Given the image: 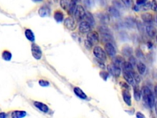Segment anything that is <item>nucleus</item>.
Masks as SVG:
<instances>
[{
	"label": "nucleus",
	"mask_w": 157,
	"mask_h": 118,
	"mask_svg": "<svg viewBox=\"0 0 157 118\" xmlns=\"http://www.w3.org/2000/svg\"><path fill=\"white\" fill-rule=\"evenodd\" d=\"M142 95L146 105L152 108L155 105V97L151 90L147 86H144L142 89Z\"/></svg>",
	"instance_id": "nucleus-1"
},
{
	"label": "nucleus",
	"mask_w": 157,
	"mask_h": 118,
	"mask_svg": "<svg viewBox=\"0 0 157 118\" xmlns=\"http://www.w3.org/2000/svg\"><path fill=\"white\" fill-rule=\"evenodd\" d=\"M93 54L97 59L104 62L107 60V56L105 51L100 46H95L93 49Z\"/></svg>",
	"instance_id": "nucleus-2"
},
{
	"label": "nucleus",
	"mask_w": 157,
	"mask_h": 118,
	"mask_svg": "<svg viewBox=\"0 0 157 118\" xmlns=\"http://www.w3.org/2000/svg\"><path fill=\"white\" fill-rule=\"evenodd\" d=\"M85 13L86 12L84 7L81 5H77L74 12V17L76 20H77V21H80V20L84 19Z\"/></svg>",
	"instance_id": "nucleus-3"
},
{
	"label": "nucleus",
	"mask_w": 157,
	"mask_h": 118,
	"mask_svg": "<svg viewBox=\"0 0 157 118\" xmlns=\"http://www.w3.org/2000/svg\"><path fill=\"white\" fill-rule=\"evenodd\" d=\"M107 69L109 73L114 76V77H119L121 74V68L115 65L113 63L109 64L107 67Z\"/></svg>",
	"instance_id": "nucleus-4"
},
{
	"label": "nucleus",
	"mask_w": 157,
	"mask_h": 118,
	"mask_svg": "<svg viewBox=\"0 0 157 118\" xmlns=\"http://www.w3.org/2000/svg\"><path fill=\"white\" fill-rule=\"evenodd\" d=\"M87 39H88L93 44H97L99 41V33L96 31H89L87 34Z\"/></svg>",
	"instance_id": "nucleus-5"
},
{
	"label": "nucleus",
	"mask_w": 157,
	"mask_h": 118,
	"mask_svg": "<svg viewBox=\"0 0 157 118\" xmlns=\"http://www.w3.org/2000/svg\"><path fill=\"white\" fill-rule=\"evenodd\" d=\"M64 25L67 29L73 31L76 29V24L75 20L72 17H68L64 20Z\"/></svg>",
	"instance_id": "nucleus-6"
},
{
	"label": "nucleus",
	"mask_w": 157,
	"mask_h": 118,
	"mask_svg": "<svg viewBox=\"0 0 157 118\" xmlns=\"http://www.w3.org/2000/svg\"><path fill=\"white\" fill-rule=\"evenodd\" d=\"M123 100L126 105L129 107L131 106V95L129 92V89H122L121 91Z\"/></svg>",
	"instance_id": "nucleus-7"
},
{
	"label": "nucleus",
	"mask_w": 157,
	"mask_h": 118,
	"mask_svg": "<svg viewBox=\"0 0 157 118\" xmlns=\"http://www.w3.org/2000/svg\"><path fill=\"white\" fill-rule=\"evenodd\" d=\"M31 52L33 57L36 60H40L42 57V51L39 46L33 44L31 46Z\"/></svg>",
	"instance_id": "nucleus-8"
},
{
	"label": "nucleus",
	"mask_w": 157,
	"mask_h": 118,
	"mask_svg": "<svg viewBox=\"0 0 157 118\" xmlns=\"http://www.w3.org/2000/svg\"><path fill=\"white\" fill-rule=\"evenodd\" d=\"M104 51L109 57H114L116 55V50L112 43H106L104 46Z\"/></svg>",
	"instance_id": "nucleus-9"
},
{
	"label": "nucleus",
	"mask_w": 157,
	"mask_h": 118,
	"mask_svg": "<svg viewBox=\"0 0 157 118\" xmlns=\"http://www.w3.org/2000/svg\"><path fill=\"white\" fill-rule=\"evenodd\" d=\"M79 30L81 33H88L91 30V25L87 21H82L79 25Z\"/></svg>",
	"instance_id": "nucleus-10"
},
{
	"label": "nucleus",
	"mask_w": 157,
	"mask_h": 118,
	"mask_svg": "<svg viewBox=\"0 0 157 118\" xmlns=\"http://www.w3.org/2000/svg\"><path fill=\"white\" fill-rule=\"evenodd\" d=\"M123 76H124V78L126 80V81L128 83V84L131 85L133 86L135 85L134 79L133 78L132 74L130 72L124 71L123 72Z\"/></svg>",
	"instance_id": "nucleus-11"
},
{
	"label": "nucleus",
	"mask_w": 157,
	"mask_h": 118,
	"mask_svg": "<svg viewBox=\"0 0 157 118\" xmlns=\"http://www.w3.org/2000/svg\"><path fill=\"white\" fill-rule=\"evenodd\" d=\"M74 92L76 95L82 100H86L87 99V95L79 87H75L74 88Z\"/></svg>",
	"instance_id": "nucleus-12"
},
{
	"label": "nucleus",
	"mask_w": 157,
	"mask_h": 118,
	"mask_svg": "<svg viewBox=\"0 0 157 118\" xmlns=\"http://www.w3.org/2000/svg\"><path fill=\"white\" fill-rule=\"evenodd\" d=\"M125 62L124 58L120 56V55H115L113 58L112 63L115 64V65H117L120 68H121V66L123 64H124V62Z\"/></svg>",
	"instance_id": "nucleus-13"
},
{
	"label": "nucleus",
	"mask_w": 157,
	"mask_h": 118,
	"mask_svg": "<svg viewBox=\"0 0 157 118\" xmlns=\"http://www.w3.org/2000/svg\"><path fill=\"white\" fill-rule=\"evenodd\" d=\"M141 19L146 24H151L152 23L153 20V17L152 14L146 12L144 14H142L141 15Z\"/></svg>",
	"instance_id": "nucleus-14"
},
{
	"label": "nucleus",
	"mask_w": 157,
	"mask_h": 118,
	"mask_svg": "<svg viewBox=\"0 0 157 118\" xmlns=\"http://www.w3.org/2000/svg\"><path fill=\"white\" fill-rule=\"evenodd\" d=\"M39 14L40 17H47L50 15V9L47 6H43L39 9Z\"/></svg>",
	"instance_id": "nucleus-15"
},
{
	"label": "nucleus",
	"mask_w": 157,
	"mask_h": 118,
	"mask_svg": "<svg viewBox=\"0 0 157 118\" xmlns=\"http://www.w3.org/2000/svg\"><path fill=\"white\" fill-rule=\"evenodd\" d=\"M146 30V32H147V34L150 37L154 38L156 36V33H157V30H156V28L155 26H153V25H149L147 26Z\"/></svg>",
	"instance_id": "nucleus-16"
},
{
	"label": "nucleus",
	"mask_w": 157,
	"mask_h": 118,
	"mask_svg": "<svg viewBox=\"0 0 157 118\" xmlns=\"http://www.w3.org/2000/svg\"><path fill=\"white\" fill-rule=\"evenodd\" d=\"M134 89H133V95H134V98L136 101H139L141 98L142 95V92L141 91V89L139 87L138 85H134Z\"/></svg>",
	"instance_id": "nucleus-17"
},
{
	"label": "nucleus",
	"mask_w": 157,
	"mask_h": 118,
	"mask_svg": "<svg viewBox=\"0 0 157 118\" xmlns=\"http://www.w3.org/2000/svg\"><path fill=\"white\" fill-rule=\"evenodd\" d=\"M109 12L110 15L115 18H119L120 17V13L119 11L114 6H110L109 8Z\"/></svg>",
	"instance_id": "nucleus-18"
},
{
	"label": "nucleus",
	"mask_w": 157,
	"mask_h": 118,
	"mask_svg": "<svg viewBox=\"0 0 157 118\" xmlns=\"http://www.w3.org/2000/svg\"><path fill=\"white\" fill-rule=\"evenodd\" d=\"M122 54L126 57H131L133 54V48L129 46H125L122 48Z\"/></svg>",
	"instance_id": "nucleus-19"
},
{
	"label": "nucleus",
	"mask_w": 157,
	"mask_h": 118,
	"mask_svg": "<svg viewBox=\"0 0 157 118\" xmlns=\"http://www.w3.org/2000/svg\"><path fill=\"white\" fill-rule=\"evenodd\" d=\"M34 105H35V106L37 108H38L40 111H42V112L44 113H47L49 112V107L41 102H35V103H34Z\"/></svg>",
	"instance_id": "nucleus-20"
},
{
	"label": "nucleus",
	"mask_w": 157,
	"mask_h": 118,
	"mask_svg": "<svg viewBox=\"0 0 157 118\" xmlns=\"http://www.w3.org/2000/svg\"><path fill=\"white\" fill-rule=\"evenodd\" d=\"M98 17L100 22L104 25L108 24L109 21H110V17H109V15H107V14L101 13L98 16Z\"/></svg>",
	"instance_id": "nucleus-21"
},
{
	"label": "nucleus",
	"mask_w": 157,
	"mask_h": 118,
	"mask_svg": "<svg viewBox=\"0 0 157 118\" xmlns=\"http://www.w3.org/2000/svg\"><path fill=\"white\" fill-rule=\"evenodd\" d=\"M53 17L55 20L57 22H63V20L64 19L63 13L60 11H57L55 12Z\"/></svg>",
	"instance_id": "nucleus-22"
},
{
	"label": "nucleus",
	"mask_w": 157,
	"mask_h": 118,
	"mask_svg": "<svg viewBox=\"0 0 157 118\" xmlns=\"http://www.w3.org/2000/svg\"><path fill=\"white\" fill-rule=\"evenodd\" d=\"M121 68L123 69V70L124 71H126V72H129L131 73L133 70V66L132 65V64L130 63L129 62H125L124 64H123V65L121 66Z\"/></svg>",
	"instance_id": "nucleus-23"
},
{
	"label": "nucleus",
	"mask_w": 157,
	"mask_h": 118,
	"mask_svg": "<svg viewBox=\"0 0 157 118\" xmlns=\"http://www.w3.org/2000/svg\"><path fill=\"white\" fill-rule=\"evenodd\" d=\"M85 21H87L88 23H89L90 25H93L94 24V19L93 16H92V14L89 12H86L85 16L84 17Z\"/></svg>",
	"instance_id": "nucleus-24"
},
{
	"label": "nucleus",
	"mask_w": 157,
	"mask_h": 118,
	"mask_svg": "<svg viewBox=\"0 0 157 118\" xmlns=\"http://www.w3.org/2000/svg\"><path fill=\"white\" fill-rule=\"evenodd\" d=\"M137 69H138V71L139 72V74L142 75L146 73V66L144 63H142V62H140L137 64Z\"/></svg>",
	"instance_id": "nucleus-25"
},
{
	"label": "nucleus",
	"mask_w": 157,
	"mask_h": 118,
	"mask_svg": "<svg viewBox=\"0 0 157 118\" xmlns=\"http://www.w3.org/2000/svg\"><path fill=\"white\" fill-rule=\"evenodd\" d=\"M26 116V112L23 111H16L12 113V118H21Z\"/></svg>",
	"instance_id": "nucleus-26"
},
{
	"label": "nucleus",
	"mask_w": 157,
	"mask_h": 118,
	"mask_svg": "<svg viewBox=\"0 0 157 118\" xmlns=\"http://www.w3.org/2000/svg\"><path fill=\"white\" fill-rule=\"evenodd\" d=\"M60 6L65 11H67L68 8H69L70 5L71 4V0H60Z\"/></svg>",
	"instance_id": "nucleus-27"
},
{
	"label": "nucleus",
	"mask_w": 157,
	"mask_h": 118,
	"mask_svg": "<svg viewBox=\"0 0 157 118\" xmlns=\"http://www.w3.org/2000/svg\"><path fill=\"white\" fill-rule=\"evenodd\" d=\"M25 36L26 38L28 40H30V41H34L35 39V35H34V33L31 30H29V29L26 30Z\"/></svg>",
	"instance_id": "nucleus-28"
},
{
	"label": "nucleus",
	"mask_w": 157,
	"mask_h": 118,
	"mask_svg": "<svg viewBox=\"0 0 157 118\" xmlns=\"http://www.w3.org/2000/svg\"><path fill=\"white\" fill-rule=\"evenodd\" d=\"M98 30L101 34H112L111 31L110 29H108V28L106 26H101L98 28Z\"/></svg>",
	"instance_id": "nucleus-29"
},
{
	"label": "nucleus",
	"mask_w": 157,
	"mask_h": 118,
	"mask_svg": "<svg viewBox=\"0 0 157 118\" xmlns=\"http://www.w3.org/2000/svg\"><path fill=\"white\" fill-rule=\"evenodd\" d=\"M2 57L4 60H6V61H9L11 60V58H12V54L11 52H9V51H4L3 54H2Z\"/></svg>",
	"instance_id": "nucleus-30"
},
{
	"label": "nucleus",
	"mask_w": 157,
	"mask_h": 118,
	"mask_svg": "<svg viewBox=\"0 0 157 118\" xmlns=\"http://www.w3.org/2000/svg\"><path fill=\"white\" fill-rule=\"evenodd\" d=\"M133 76V78L134 79V81L137 83H139L141 82V78H140V76L139 75V74H138L136 72H134V70L131 73Z\"/></svg>",
	"instance_id": "nucleus-31"
},
{
	"label": "nucleus",
	"mask_w": 157,
	"mask_h": 118,
	"mask_svg": "<svg viewBox=\"0 0 157 118\" xmlns=\"http://www.w3.org/2000/svg\"><path fill=\"white\" fill-rule=\"evenodd\" d=\"M121 1L127 8H130L133 5V0H121Z\"/></svg>",
	"instance_id": "nucleus-32"
},
{
	"label": "nucleus",
	"mask_w": 157,
	"mask_h": 118,
	"mask_svg": "<svg viewBox=\"0 0 157 118\" xmlns=\"http://www.w3.org/2000/svg\"><path fill=\"white\" fill-rule=\"evenodd\" d=\"M99 74H100L99 75H100V76H101V78L102 79H103V80H104V81H106V80L107 79V78H108V77H109V73L106 72H104V71H102V72H101Z\"/></svg>",
	"instance_id": "nucleus-33"
},
{
	"label": "nucleus",
	"mask_w": 157,
	"mask_h": 118,
	"mask_svg": "<svg viewBox=\"0 0 157 118\" xmlns=\"http://www.w3.org/2000/svg\"><path fill=\"white\" fill-rule=\"evenodd\" d=\"M84 3L87 8H91V7L94 4V1L93 0H84Z\"/></svg>",
	"instance_id": "nucleus-34"
},
{
	"label": "nucleus",
	"mask_w": 157,
	"mask_h": 118,
	"mask_svg": "<svg viewBox=\"0 0 157 118\" xmlns=\"http://www.w3.org/2000/svg\"><path fill=\"white\" fill-rule=\"evenodd\" d=\"M151 9L154 12H157V1L155 0H153L151 2Z\"/></svg>",
	"instance_id": "nucleus-35"
},
{
	"label": "nucleus",
	"mask_w": 157,
	"mask_h": 118,
	"mask_svg": "<svg viewBox=\"0 0 157 118\" xmlns=\"http://www.w3.org/2000/svg\"><path fill=\"white\" fill-rule=\"evenodd\" d=\"M84 44H85V47L88 50H90L93 46L88 39L85 40Z\"/></svg>",
	"instance_id": "nucleus-36"
},
{
	"label": "nucleus",
	"mask_w": 157,
	"mask_h": 118,
	"mask_svg": "<svg viewBox=\"0 0 157 118\" xmlns=\"http://www.w3.org/2000/svg\"><path fill=\"white\" fill-rule=\"evenodd\" d=\"M39 84L43 86V87H46V86H49V82L47 81H44V80H40L39 81Z\"/></svg>",
	"instance_id": "nucleus-37"
},
{
	"label": "nucleus",
	"mask_w": 157,
	"mask_h": 118,
	"mask_svg": "<svg viewBox=\"0 0 157 118\" xmlns=\"http://www.w3.org/2000/svg\"><path fill=\"white\" fill-rule=\"evenodd\" d=\"M96 63L97 64V65H98L101 68L104 69V68H105V65H104L103 62V61H101V60H99V59H97L96 60Z\"/></svg>",
	"instance_id": "nucleus-38"
},
{
	"label": "nucleus",
	"mask_w": 157,
	"mask_h": 118,
	"mask_svg": "<svg viewBox=\"0 0 157 118\" xmlns=\"http://www.w3.org/2000/svg\"><path fill=\"white\" fill-rule=\"evenodd\" d=\"M120 85L121 86V87H122V89H129V85L126 83L124 81H121L120 82Z\"/></svg>",
	"instance_id": "nucleus-39"
},
{
	"label": "nucleus",
	"mask_w": 157,
	"mask_h": 118,
	"mask_svg": "<svg viewBox=\"0 0 157 118\" xmlns=\"http://www.w3.org/2000/svg\"><path fill=\"white\" fill-rule=\"evenodd\" d=\"M147 2V0H136V3L138 6H142Z\"/></svg>",
	"instance_id": "nucleus-40"
},
{
	"label": "nucleus",
	"mask_w": 157,
	"mask_h": 118,
	"mask_svg": "<svg viewBox=\"0 0 157 118\" xmlns=\"http://www.w3.org/2000/svg\"><path fill=\"white\" fill-rule=\"evenodd\" d=\"M129 62H130V63L132 64L133 66H134V65H136V61L134 57L133 56V55H132V56H131V57H129Z\"/></svg>",
	"instance_id": "nucleus-41"
},
{
	"label": "nucleus",
	"mask_w": 157,
	"mask_h": 118,
	"mask_svg": "<svg viewBox=\"0 0 157 118\" xmlns=\"http://www.w3.org/2000/svg\"><path fill=\"white\" fill-rule=\"evenodd\" d=\"M136 54L137 55V57H138L139 58L142 57L143 56V53L142 52V51L140 49L138 50H136Z\"/></svg>",
	"instance_id": "nucleus-42"
},
{
	"label": "nucleus",
	"mask_w": 157,
	"mask_h": 118,
	"mask_svg": "<svg viewBox=\"0 0 157 118\" xmlns=\"http://www.w3.org/2000/svg\"><path fill=\"white\" fill-rule=\"evenodd\" d=\"M136 116L137 118H145L146 117V116L143 114V113H142L141 112H137Z\"/></svg>",
	"instance_id": "nucleus-43"
},
{
	"label": "nucleus",
	"mask_w": 157,
	"mask_h": 118,
	"mask_svg": "<svg viewBox=\"0 0 157 118\" xmlns=\"http://www.w3.org/2000/svg\"><path fill=\"white\" fill-rule=\"evenodd\" d=\"M133 9L135 11H140V6L138 5H134L133 7Z\"/></svg>",
	"instance_id": "nucleus-44"
},
{
	"label": "nucleus",
	"mask_w": 157,
	"mask_h": 118,
	"mask_svg": "<svg viewBox=\"0 0 157 118\" xmlns=\"http://www.w3.org/2000/svg\"><path fill=\"white\" fill-rule=\"evenodd\" d=\"M154 92H155V95L156 98L157 99V85H156V86H155V88H154Z\"/></svg>",
	"instance_id": "nucleus-45"
},
{
	"label": "nucleus",
	"mask_w": 157,
	"mask_h": 118,
	"mask_svg": "<svg viewBox=\"0 0 157 118\" xmlns=\"http://www.w3.org/2000/svg\"><path fill=\"white\" fill-rule=\"evenodd\" d=\"M6 117V115L4 113H0V117L1 118H5Z\"/></svg>",
	"instance_id": "nucleus-46"
},
{
	"label": "nucleus",
	"mask_w": 157,
	"mask_h": 118,
	"mask_svg": "<svg viewBox=\"0 0 157 118\" xmlns=\"http://www.w3.org/2000/svg\"><path fill=\"white\" fill-rule=\"evenodd\" d=\"M155 112H156V114L157 115V101L155 103Z\"/></svg>",
	"instance_id": "nucleus-47"
},
{
	"label": "nucleus",
	"mask_w": 157,
	"mask_h": 118,
	"mask_svg": "<svg viewBox=\"0 0 157 118\" xmlns=\"http://www.w3.org/2000/svg\"><path fill=\"white\" fill-rule=\"evenodd\" d=\"M71 1H72V2H74V3H76L77 4V3L80 2L81 1V0H71Z\"/></svg>",
	"instance_id": "nucleus-48"
},
{
	"label": "nucleus",
	"mask_w": 157,
	"mask_h": 118,
	"mask_svg": "<svg viewBox=\"0 0 157 118\" xmlns=\"http://www.w3.org/2000/svg\"><path fill=\"white\" fill-rule=\"evenodd\" d=\"M33 1H35V2H39V1H42L43 0H33Z\"/></svg>",
	"instance_id": "nucleus-49"
},
{
	"label": "nucleus",
	"mask_w": 157,
	"mask_h": 118,
	"mask_svg": "<svg viewBox=\"0 0 157 118\" xmlns=\"http://www.w3.org/2000/svg\"><path fill=\"white\" fill-rule=\"evenodd\" d=\"M156 41H157V36H156Z\"/></svg>",
	"instance_id": "nucleus-50"
}]
</instances>
